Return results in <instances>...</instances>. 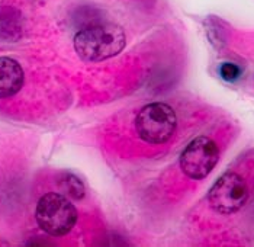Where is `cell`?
<instances>
[{
	"mask_svg": "<svg viewBox=\"0 0 254 247\" xmlns=\"http://www.w3.org/2000/svg\"><path fill=\"white\" fill-rule=\"evenodd\" d=\"M177 116L173 108L163 102L148 103L135 116L138 137L148 144H164L175 134Z\"/></svg>",
	"mask_w": 254,
	"mask_h": 247,
	"instance_id": "3",
	"label": "cell"
},
{
	"mask_svg": "<svg viewBox=\"0 0 254 247\" xmlns=\"http://www.w3.org/2000/svg\"><path fill=\"white\" fill-rule=\"evenodd\" d=\"M37 223L50 236L68 234L77 223V209L61 193H45L37 204Z\"/></svg>",
	"mask_w": 254,
	"mask_h": 247,
	"instance_id": "2",
	"label": "cell"
},
{
	"mask_svg": "<svg viewBox=\"0 0 254 247\" xmlns=\"http://www.w3.org/2000/svg\"><path fill=\"white\" fill-rule=\"evenodd\" d=\"M127 44L125 32L115 23H93L74 37V50L83 61L98 63L118 56Z\"/></svg>",
	"mask_w": 254,
	"mask_h": 247,
	"instance_id": "1",
	"label": "cell"
},
{
	"mask_svg": "<svg viewBox=\"0 0 254 247\" xmlns=\"http://www.w3.org/2000/svg\"><path fill=\"white\" fill-rule=\"evenodd\" d=\"M219 73H221L222 79H225L228 82H233V80H235L237 77L240 76V69L235 64H233V63H225V64L221 66Z\"/></svg>",
	"mask_w": 254,
	"mask_h": 247,
	"instance_id": "9",
	"label": "cell"
},
{
	"mask_svg": "<svg viewBox=\"0 0 254 247\" xmlns=\"http://www.w3.org/2000/svg\"><path fill=\"white\" fill-rule=\"evenodd\" d=\"M22 35V16L12 6H0V39L13 42Z\"/></svg>",
	"mask_w": 254,
	"mask_h": 247,
	"instance_id": "7",
	"label": "cell"
},
{
	"mask_svg": "<svg viewBox=\"0 0 254 247\" xmlns=\"http://www.w3.org/2000/svg\"><path fill=\"white\" fill-rule=\"evenodd\" d=\"M60 183L63 185V189L65 190L70 196H73L74 199H80L84 195V188L83 183L80 182V179L76 177L71 173H64V177L60 180Z\"/></svg>",
	"mask_w": 254,
	"mask_h": 247,
	"instance_id": "8",
	"label": "cell"
},
{
	"mask_svg": "<svg viewBox=\"0 0 254 247\" xmlns=\"http://www.w3.org/2000/svg\"><path fill=\"white\" fill-rule=\"evenodd\" d=\"M219 150L215 143L208 137H196L188 144L180 156V169L195 180L205 179L216 166Z\"/></svg>",
	"mask_w": 254,
	"mask_h": 247,
	"instance_id": "5",
	"label": "cell"
},
{
	"mask_svg": "<svg viewBox=\"0 0 254 247\" xmlns=\"http://www.w3.org/2000/svg\"><path fill=\"white\" fill-rule=\"evenodd\" d=\"M23 86L20 64L9 57H0V99L16 95Z\"/></svg>",
	"mask_w": 254,
	"mask_h": 247,
	"instance_id": "6",
	"label": "cell"
},
{
	"mask_svg": "<svg viewBox=\"0 0 254 247\" xmlns=\"http://www.w3.org/2000/svg\"><path fill=\"white\" fill-rule=\"evenodd\" d=\"M209 204L218 214L230 215L244 207L249 199V188L246 180L234 171L222 174L208 195Z\"/></svg>",
	"mask_w": 254,
	"mask_h": 247,
	"instance_id": "4",
	"label": "cell"
}]
</instances>
